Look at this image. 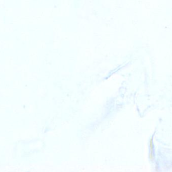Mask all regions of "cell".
<instances>
[{
	"instance_id": "obj_1",
	"label": "cell",
	"mask_w": 172,
	"mask_h": 172,
	"mask_svg": "<svg viewBox=\"0 0 172 172\" xmlns=\"http://www.w3.org/2000/svg\"><path fill=\"white\" fill-rule=\"evenodd\" d=\"M150 149H151V154H150L149 158H151V160H153L154 159V155H153L154 146H153V139H152V138H151V141H150Z\"/></svg>"
}]
</instances>
